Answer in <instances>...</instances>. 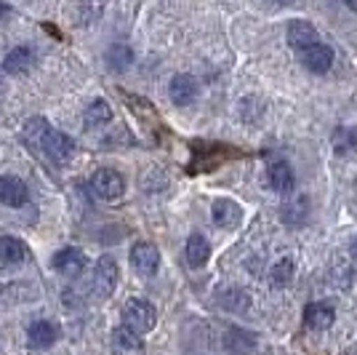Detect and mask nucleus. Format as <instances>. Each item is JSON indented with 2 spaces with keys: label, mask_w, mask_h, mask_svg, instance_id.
<instances>
[{
  "label": "nucleus",
  "mask_w": 357,
  "mask_h": 355,
  "mask_svg": "<svg viewBox=\"0 0 357 355\" xmlns=\"http://www.w3.org/2000/svg\"><path fill=\"white\" fill-rule=\"evenodd\" d=\"M27 259V243L16 236H0V262L19 265Z\"/></svg>",
  "instance_id": "f3484780"
},
{
  "label": "nucleus",
  "mask_w": 357,
  "mask_h": 355,
  "mask_svg": "<svg viewBox=\"0 0 357 355\" xmlns=\"http://www.w3.org/2000/svg\"><path fill=\"white\" fill-rule=\"evenodd\" d=\"M211 217H213V222L224 227V230H235L240 222H243V208L235 203V201H229V198H219V201H213V206H211Z\"/></svg>",
  "instance_id": "1a4fd4ad"
},
{
  "label": "nucleus",
  "mask_w": 357,
  "mask_h": 355,
  "mask_svg": "<svg viewBox=\"0 0 357 355\" xmlns=\"http://www.w3.org/2000/svg\"><path fill=\"white\" fill-rule=\"evenodd\" d=\"M35 67V51L27 45H16L14 51H8V57L3 59V73L8 75H24Z\"/></svg>",
  "instance_id": "f8f14e48"
},
{
  "label": "nucleus",
  "mask_w": 357,
  "mask_h": 355,
  "mask_svg": "<svg viewBox=\"0 0 357 355\" xmlns=\"http://www.w3.org/2000/svg\"><path fill=\"white\" fill-rule=\"evenodd\" d=\"M6 14H8V6H6V3H0V19H3Z\"/></svg>",
  "instance_id": "b1692460"
},
{
  "label": "nucleus",
  "mask_w": 357,
  "mask_h": 355,
  "mask_svg": "<svg viewBox=\"0 0 357 355\" xmlns=\"http://www.w3.org/2000/svg\"><path fill=\"white\" fill-rule=\"evenodd\" d=\"M355 256H357V238H355Z\"/></svg>",
  "instance_id": "bb28decb"
},
{
  "label": "nucleus",
  "mask_w": 357,
  "mask_h": 355,
  "mask_svg": "<svg viewBox=\"0 0 357 355\" xmlns=\"http://www.w3.org/2000/svg\"><path fill=\"white\" fill-rule=\"evenodd\" d=\"M158 324V312L147 299H128L123 307V326L134 328L136 334H147Z\"/></svg>",
  "instance_id": "f03ea898"
},
{
  "label": "nucleus",
  "mask_w": 357,
  "mask_h": 355,
  "mask_svg": "<svg viewBox=\"0 0 357 355\" xmlns=\"http://www.w3.org/2000/svg\"><path fill=\"white\" fill-rule=\"evenodd\" d=\"M22 133H24V139H27V145L40 150L48 161L67 163L70 158H73V152H75L73 139H70L64 131H59V129L48 126L43 118L27 120L24 129H22Z\"/></svg>",
  "instance_id": "f257e3e1"
},
{
  "label": "nucleus",
  "mask_w": 357,
  "mask_h": 355,
  "mask_svg": "<svg viewBox=\"0 0 357 355\" xmlns=\"http://www.w3.org/2000/svg\"><path fill=\"white\" fill-rule=\"evenodd\" d=\"M118 281H120L118 262H115L112 256H102V259L96 262V267H93V281H91V286H93L96 296H99V299L112 296V291H115Z\"/></svg>",
  "instance_id": "7ed1b4c3"
},
{
  "label": "nucleus",
  "mask_w": 357,
  "mask_h": 355,
  "mask_svg": "<svg viewBox=\"0 0 357 355\" xmlns=\"http://www.w3.org/2000/svg\"><path fill=\"white\" fill-rule=\"evenodd\" d=\"M267 182L275 193L285 195L294 190L296 174H294V168H291L285 161H275V163H269V168H267Z\"/></svg>",
  "instance_id": "9d476101"
},
{
  "label": "nucleus",
  "mask_w": 357,
  "mask_h": 355,
  "mask_svg": "<svg viewBox=\"0 0 357 355\" xmlns=\"http://www.w3.org/2000/svg\"><path fill=\"white\" fill-rule=\"evenodd\" d=\"M128 259H131V265H134V270L139 275H155L158 267H160V252H158L152 243H147V240L134 243Z\"/></svg>",
  "instance_id": "39448f33"
},
{
  "label": "nucleus",
  "mask_w": 357,
  "mask_h": 355,
  "mask_svg": "<svg viewBox=\"0 0 357 355\" xmlns=\"http://www.w3.org/2000/svg\"><path fill=\"white\" fill-rule=\"evenodd\" d=\"M317 41H320V38H317V30H314L310 22L296 19V22L288 24V43H291V48H296L298 54H301L304 48L314 45Z\"/></svg>",
  "instance_id": "4468645a"
},
{
  "label": "nucleus",
  "mask_w": 357,
  "mask_h": 355,
  "mask_svg": "<svg viewBox=\"0 0 357 355\" xmlns=\"http://www.w3.org/2000/svg\"><path fill=\"white\" fill-rule=\"evenodd\" d=\"M269 281H272V286H288L294 281V262L288 256L275 262V267L269 270Z\"/></svg>",
  "instance_id": "412c9836"
},
{
  "label": "nucleus",
  "mask_w": 357,
  "mask_h": 355,
  "mask_svg": "<svg viewBox=\"0 0 357 355\" xmlns=\"http://www.w3.org/2000/svg\"><path fill=\"white\" fill-rule=\"evenodd\" d=\"M269 3H275V6H285V3H291V0H269Z\"/></svg>",
  "instance_id": "a878e982"
},
{
  "label": "nucleus",
  "mask_w": 357,
  "mask_h": 355,
  "mask_svg": "<svg viewBox=\"0 0 357 355\" xmlns=\"http://www.w3.org/2000/svg\"><path fill=\"white\" fill-rule=\"evenodd\" d=\"M91 184H93V193L102 201H118L126 193V179L115 168H99L91 179Z\"/></svg>",
  "instance_id": "20e7f679"
},
{
  "label": "nucleus",
  "mask_w": 357,
  "mask_h": 355,
  "mask_svg": "<svg viewBox=\"0 0 357 355\" xmlns=\"http://www.w3.org/2000/svg\"><path fill=\"white\" fill-rule=\"evenodd\" d=\"M112 353L115 355H144L142 334H136L128 326H118L112 331Z\"/></svg>",
  "instance_id": "0eeeda50"
},
{
  "label": "nucleus",
  "mask_w": 357,
  "mask_h": 355,
  "mask_svg": "<svg viewBox=\"0 0 357 355\" xmlns=\"http://www.w3.org/2000/svg\"><path fill=\"white\" fill-rule=\"evenodd\" d=\"M30 201V190L19 177H0V203L11 208H22Z\"/></svg>",
  "instance_id": "6e6552de"
},
{
  "label": "nucleus",
  "mask_w": 357,
  "mask_h": 355,
  "mask_svg": "<svg viewBox=\"0 0 357 355\" xmlns=\"http://www.w3.org/2000/svg\"><path fill=\"white\" fill-rule=\"evenodd\" d=\"M0 91H3V80H0Z\"/></svg>",
  "instance_id": "cd10ccee"
},
{
  "label": "nucleus",
  "mask_w": 357,
  "mask_h": 355,
  "mask_svg": "<svg viewBox=\"0 0 357 355\" xmlns=\"http://www.w3.org/2000/svg\"><path fill=\"white\" fill-rule=\"evenodd\" d=\"M168 94H171L174 104H178V107L192 104L195 96H197V80L187 73L174 75V80H171V86H168Z\"/></svg>",
  "instance_id": "ddd939ff"
},
{
  "label": "nucleus",
  "mask_w": 357,
  "mask_h": 355,
  "mask_svg": "<svg viewBox=\"0 0 357 355\" xmlns=\"http://www.w3.org/2000/svg\"><path fill=\"white\" fill-rule=\"evenodd\" d=\"M54 267L64 273V275H77L83 267H86V254L80 249H61V252L54 254Z\"/></svg>",
  "instance_id": "dca6fc26"
},
{
  "label": "nucleus",
  "mask_w": 357,
  "mask_h": 355,
  "mask_svg": "<svg viewBox=\"0 0 357 355\" xmlns=\"http://www.w3.org/2000/svg\"><path fill=\"white\" fill-rule=\"evenodd\" d=\"M83 120H86V129H99V126L112 120V110H109V104L105 99H93V104L86 110Z\"/></svg>",
  "instance_id": "6ab92c4d"
},
{
  "label": "nucleus",
  "mask_w": 357,
  "mask_h": 355,
  "mask_svg": "<svg viewBox=\"0 0 357 355\" xmlns=\"http://www.w3.org/2000/svg\"><path fill=\"white\" fill-rule=\"evenodd\" d=\"M333 318H336V310H333L331 302H312V305H307V310H304V321H307V326L314 328V331L328 328V326L333 324Z\"/></svg>",
  "instance_id": "2eb2a0df"
},
{
  "label": "nucleus",
  "mask_w": 357,
  "mask_h": 355,
  "mask_svg": "<svg viewBox=\"0 0 357 355\" xmlns=\"http://www.w3.org/2000/svg\"><path fill=\"white\" fill-rule=\"evenodd\" d=\"M283 219L288 224H301L307 219V198H296L294 203L283 206Z\"/></svg>",
  "instance_id": "5701e85b"
},
{
  "label": "nucleus",
  "mask_w": 357,
  "mask_h": 355,
  "mask_svg": "<svg viewBox=\"0 0 357 355\" xmlns=\"http://www.w3.org/2000/svg\"><path fill=\"white\" fill-rule=\"evenodd\" d=\"M107 61H109V67H115V70H126V67H131L134 54H131L128 45H112L109 54H107Z\"/></svg>",
  "instance_id": "4be33fe9"
},
{
  "label": "nucleus",
  "mask_w": 357,
  "mask_h": 355,
  "mask_svg": "<svg viewBox=\"0 0 357 355\" xmlns=\"http://www.w3.org/2000/svg\"><path fill=\"white\" fill-rule=\"evenodd\" d=\"M344 3H347V6L352 8V11H357V0H344Z\"/></svg>",
  "instance_id": "393cba45"
},
{
  "label": "nucleus",
  "mask_w": 357,
  "mask_h": 355,
  "mask_svg": "<svg viewBox=\"0 0 357 355\" xmlns=\"http://www.w3.org/2000/svg\"><path fill=\"white\" fill-rule=\"evenodd\" d=\"M298 57H301V64L314 75H326L333 67V48L320 43V41L314 45H310V48H304Z\"/></svg>",
  "instance_id": "423d86ee"
},
{
  "label": "nucleus",
  "mask_w": 357,
  "mask_h": 355,
  "mask_svg": "<svg viewBox=\"0 0 357 355\" xmlns=\"http://www.w3.org/2000/svg\"><path fill=\"white\" fill-rule=\"evenodd\" d=\"M184 254H187V262L192 267H203L206 262H208L211 256V243L206 236H200V233H195V236H190V240H187V246H184Z\"/></svg>",
  "instance_id": "a211bd4d"
},
{
  "label": "nucleus",
  "mask_w": 357,
  "mask_h": 355,
  "mask_svg": "<svg viewBox=\"0 0 357 355\" xmlns=\"http://www.w3.org/2000/svg\"><path fill=\"white\" fill-rule=\"evenodd\" d=\"M219 302H222V307L232 312H245L251 307V296L245 294V291H240V289H229V291H224L219 296Z\"/></svg>",
  "instance_id": "aec40b11"
},
{
  "label": "nucleus",
  "mask_w": 357,
  "mask_h": 355,
  "mask_svg": "<svg viewBox=\"0 0 357 355\" xmlns=\"http://www.w3.org/2000/svg\"><path fill=\"white\" fill-rule=\"evenodd\" d=\"M56 340H59V326L51 324V321H35L27 328V345L32 350H45Z\"/></svg>",
  "instance_id": "9b49d317"
}]
</instances>
